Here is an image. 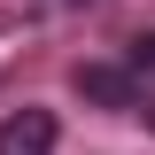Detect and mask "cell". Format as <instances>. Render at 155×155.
<instances>
[{
  "mask_svg": "<svg viewBox=\"0 0 155 155\" xmlns=\"http://www.w3.org/2000/svg\"><path fill=\"white\" fill-rule=\"evenodd\" d=\"M0 155H54V109H16L0 124Z\"/></svg>",
  "mask_w": 155,
  "mask_h": 155,
  "instance_id": "cell-1",
  "label": "cell"
},
{
  "mask_svg": "<svg viewBox=\"0 0 155 155\" xmlns=\"http://www.w3.org/2000/svg\"><path fill=\"white\" fill-rule=\"evenodd\" d=\"M78 93H85V101H101V109H132V101H140V85H132V70L85 62V70H78Z\"/></svg>",
  "mask_w": 155,
  "mask_h": 155,
  "instance_id": "cell-2",
  "label": "cell"
},
{
  "mask_svg": "<svg viewBox=\"0 0 155 155\" xmlns=\"http://www.w3.org/2000/svg\"><path fill=\"white\" fill-rule=\"evenodd\" d=\"M132 62H140V70H155V31H140V39H132Z\"/></svg>",
  "mask_w": 155,
  "mask_h": 155,
  "instance_id": "cell-3",
  "label": "cell"
}]
</instances>
